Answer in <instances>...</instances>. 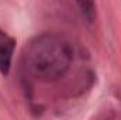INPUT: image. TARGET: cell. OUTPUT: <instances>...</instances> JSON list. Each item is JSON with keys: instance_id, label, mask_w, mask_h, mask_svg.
Wrapping results in <instances>:
<instances>
[{"instance_id": "1", "label": "cell", "mask_w": 121, "mask_h": 120, "mask_svg": "<svg viewBox=\"0 0 121 120\" xmlns=\"http://www.w3.org/2000/svg\"><path fill=\"white\" fill-rule=\"evenodd\" d=\"M28 54V62L35 75L52 78L60 75L69 65V52L65 44L51 38L37 40Z\"/></svg>"}, {"instance_id": "3", "label": "cell", "mask_w": 121, "mask_h": 120, "mask_svg": "<svg viewBox=\"0 0 121 120\" xmlns=\"http://www.w3.org/2000/svg\"><path fill=\"white\" fill-rule=\"evenodd\" d=\"M76 4H78L79 10L82 11V14H83L89 21H91V20L94 18V16H96V4H94L93 1H79V3H76Z\"/></svg>"}, {"instance_id": "2", "label": "cell", "mask_w": 121, "mask_h": 120, "mask_svg": "<svg viewBox=\"0 0 121 120\" xmlns=\"http://www.w3.org/2000/svg\"><path fill=\"white\" fill-rule=\"evenodd\" d=\"M16 48V40L6 31L0 30V74L7 75L11 68L13 54Z\"/></svg>"}]
</instances>
